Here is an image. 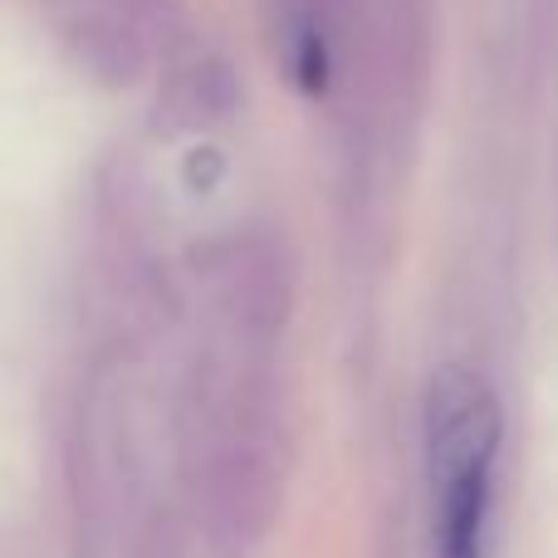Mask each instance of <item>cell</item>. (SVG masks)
Returning <instances> with one entry per match:
<instances>
[{
  "label": "cell",
  "mask_w": 558,
  "mask_h": 558,
  "mask_svg": "<svg viewBox=\"0 0 558 558\" xmlns=\"http://www.w3.org/2000/svg\"><path fill=\"white\" fill-rule=\"evenodd\" d=\"M500 451V407L495 392L465 367L436 373L426 392V456H432V481L495 465Z\"/></svg>",
  "instance_id": "obj_1"
},
{
  "label": "cell",
  "mask_w": 558,
  "mask_h": 558,
  "mask_svg": "<svg viewBox=\"0 0 558 558\" xmlns=\"http://www.w3.org/2000/svg\"><path fill=\"white\" fill-rule=\"evenodd\" d=\"M490 471L495 465H475V471L436 481V500H441V514H436V554L441 558H485Z\"/></svg>",
  "instance_id": "obj_2"
}]
</instances>
